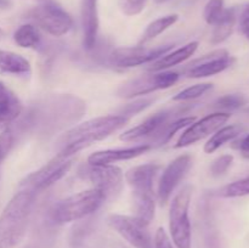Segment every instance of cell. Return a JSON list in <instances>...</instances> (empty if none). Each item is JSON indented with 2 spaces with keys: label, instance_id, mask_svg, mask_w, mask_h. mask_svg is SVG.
<instances>
[{
  "label": "cell",
  "instance_id": "obj_36",
  "mask_svg": "<svg viewBox=\"0 0 249 248\" xmlns=\"http://www.w3.org/2000/svg\"><path fill=\"white\" fill-rule=\"evenodd\" d=\"M240 27L243 34L249 33V5H247V6L243 9L242 14H241Z\"/></svg>",
  "mask_w": 249,
  "mask_h": 248
},
{
  "label": "cell",
  "instance_id": "obj_11",
  "mask_svg": "<svg viewBox=\"0 0 249 248\" xmlns=\"http://www.w3.org/2000/svg\"><path fill=\"white\" fill-rule=\"evenodd\" d=\"M230 117V114L226 113V112H216V113H212L203 117L199 121H195L180 135L179 140L175 143V147H186V146L194 145L197 141H201L202 139L212 135L218 129L224 126V124H226Z\"/></svg>",
  "mask_w": 249,
  "mask_h": 248
},
{
  "label": "cell",
  "instance_id": "obj_30",
  "mask_svg": "<svg viewBox=\"0 0 249 248\" xmlns=\"http://www.w3.org/2000/svg\"><path fill=\"white\" fill-rule=\"evenodd\" d=\"M147 0H118L119 9L126 16L139 15L146 6Z\"/></svg>",
  "mask_w": 249,
  "mask_h": 248
},
{
  "label": "cell",
  "instance_id": "obj_20",
  "mask_svg": "<svg viewBox=\"0 0 249 248\" xmlns=\"http://www.w3.org/2000/svg\"><path fill=\"white\" fill-rule=\"evenodd\" d=\"M243 130V126L241 124H232V125H226L221 126L220 129L215 131L212 135V138L207 141L204 145V152L206 153H213L216 150L225 145L229 141L233 140L237 138Z\"/></svg>",
  "mask_w": 249,
  "mask_h": 248
},
{
  "label": "cell",
  "instance_id": "obj_13",
  "mask_svg": "<svg viewBox=\"0 0 249 248\" xmlns=\"http://www.w3.org/2000/svg\"><path fill=\"white\" fill-rule=\"evenodd\" d=\"M235 58L225 49L212 51L197 60L192 61L185 70V75L189 78H206L215 75L228 70Z\"/></svg>",
  "mask_w": 249,
  "mask_h": 248
},
{
  "label": "cell",
  "instance_id": "obj_18",
  "mask_svg": "<svg viewBox=\"0 0 249 248\" xmlns=\"http://www.w3.org/2000/svg\"><path fill=\"white\" fill-rule=\"evenodd\" d=\"M198 49V43L197 41H191V43L186 44V45L181 46V48L177 49V50L172 51V53H167L160 57L158 60L153 61L152 65L150 66L148 71L150 72H162V71H167L168 68L174 67V66L182 63L186 61L187 58L191 57Z\"/></svg>",
  "mask_w": 249,
  "mask_h": 248
},
{
  "label": "cell",
  "instance_id": "obj_4",
  "mask_svg": "<svg viewBox=\"0 0 249 248\" xmlns=\"http://www.w3.org/2000/svg\"><path fill=\"white\" fill-rule=\"evenodd\" d=\"M105 201V195L100 190L92 187L58 202L51 212V218L56 224H67L80 220L95 213Z\"/></svg>",
  "mask_w": 249,
  "mask_h": 248
},
{
  "label": "cell",
  "instance_id": "obj_14",
  "mask_svg": "<svg viewBox=\"0 0 249 248\" xmlns=\"http://www.w3.org/2000/svg\"><path fill=\"white\" fill-rule=\"evenodd\" d=\"M192 164V158L190 155H181L169 163L163 170L158 181L157 198L160 206L167 204L174 190L181 181Z\"/></svg>",
  "mask_w": 249,
  "mask_h": 248
},
{
  "label": "cell",
  "instance_id": "obj_27",
  "mask_svg": "<svg viewBox=\"0 0 249 248\" xmlns=\"http://www.w3.org/2000/svg\"><path fill=\"white\" fill-rule=\"evenodd\" d=\"M213 89V84L211 83H201V84H195L192 87L186 88L182 91H180L179 94L175 95L173 97L174 101H190V100H195L201 97L202 95H204L206 92H208L209 90Z\"/></svg>",
  "mask_w": 249,
  "mask_h": 248
},
{
  "label": "cell",
  "instance_id": "obj_7",
  "mask_svg": "<svg viewBox=\"0 0 249 248\" xmlns=\"http://www.w3.org/2000/svg\"><path fill=\"white\" fill-rule=\"evenodd\" d=\"M29 17L39 28L53 36L67 34L73 27V19L53 0H39V4L29 11Z\"/></svg>",
  "mask_w": 249,
  "mask_h": 248
},
{
  "label": "cell",
  "instance_id": "obj_2",
  "mask_svg": "<svg viewBox=\"0 0 249 248\" xmlns=\"http://www.w3.org/2000/svg\"><path fill=\"white\" fill-rule=\"evenodd\" d=\"M36 192L19 190L0 214V248H14L28 229Z\"/></svg>",
  "mask_w": 249,
  "mask_h": 248
},
{
  "label": "cell",
  "instance_id": "obj_16",
  "mask_svg": "<svg viewBox=\"0 0 249 248\" xmlns=\"http://www.w3.org/2000/svg\"><path fill=\"white\" fill-rule=\"evenodd\" d=\"M80 16L83 27V44L88 50L95 46L99 32V0H82Z\"/></svg>",
  "mask_w": 249,
  "mask_h": 248
},
{
  "label": "cell",
  "instance_id": "obj_34",
  "mask_svg": "<svg viewBox=\"0 0 249 248\" xmlns=\"http://www.w3.org/2000/svg\"><path fill=\"white\" fill-rule=\"evenodd\" d=\"M155 248H174L169 236L167 235V232H165V230L163 228H160L156 231Z\"/></svg>",
  "mask_w": 249,
  "mask_h": 248
},
{
  "label": "cell",
  "instance_id": "obj_39",
  "mask_svg": "<svg viewBox=\"0 0 249 248\" xmlns=\"http://www.w3.org/2000/svg\"><path fill=\"white\" fill-rule=\"evenodd\" d=\"M2 38H4V31H2V29L0 28V40H1Z\"/></svg>",
  "mask_w": 249,
  "mask_h": 248
},
{
  "label": "cell",
  "instance_id": "obj_29",
  "mask_svg": "<svg viewBox=\"0 0 249 248\" xmlns=\"http://www.w3.org/2000/svg\"><path fill=\"white\" fill-rule=\"evenodd\" d=\"M246 105V99L241 94H228L216 100L215 107L220 109H238Z\"/></svg>",
  "mask_w": 249,
  "mask_h": 248
},
{
  "label": "cell",
  "instance_id": "obj_5",
  "mask_svg": "<svg viewBox=\"0 0 249 248\" xmlns=\"http://www.w3.org/2000/svg\"><path fill=\"white\" fill-rule=\"evenodd\" d=\"M194 186L185 185L174 196L169 209V229L173 242L178 248H191V223L189 209Z\"/></svg>",
  "mask_w": 249,
  "mask_h": 248
},
{
  "label": "cell",
  "instance_id": "obj_24",
  "mask_svg": "<svg viewBox=\"0 0 249 248\" xmlns=\"http://www.w3.org/2000/svg\"><path fill=\"white\" fill-rule=\"evenodd\" d=\"M14 40L21 48L36 49L40 45L41 36L36 26H33V24H23L15 32Z\"/></svg>",
  "mask_w": 249,
  "mask_h": 248
},
{
  "label": "cell",
  "instance_id": "obj_10",
  "mask_svg": "<svg viewBox=\"0 0 249 248\" xmlns=\"http://www.w3.org/2000/svg\"><path fill=\"white\" fill-rule=\"evenodd\" d=\"M108 225L134 248H153L152 238L146 224L135 216L112 214L107 219Z\"/></svg>",
  "mask_w": 249,
  "mask_h": 248
},
{
  "label": "cell",
  "instance_id": "obj_31",
  "mask_svg": "<svg viewBox=\"0 0 249 248\" xmlns=\"http://www.w3.org/2000/svg\"><path fill=\"white\" fill-rule=\"evenodd\" d=\"M233 162L232 155H223L218 157L216 159L213 160L211 165V173L213 177H220V175L225 174L231 167Z\"/></svg>",
  "mask_w": 249,
  "mask_h": 248
},
{
  "label": "cell",
  "instance_id": "obj_38",
  "mask_svg": "<svg viewBox=\"0 0 249 248\" xmlns=\"http://www.w3.org/2000/svg\"><path fill=\"white\" fill-rule=\"evenodd\" d=\"M153 1H155L156 4H163V2L168 1V0H153Z\"/></svg>",
  "mask_w": 249,
  "mask_h": 248
},
{
  "label": "cell",
  "instance_id": "obj_8",
  "mask_svg": "<svg viewBox=\"0 0 249 248\" xmlns=\"http://www.w3.org/2000/svg\"><path fill=\"white\" fill-rule=\"evenodd\" d=\"M179 79V74L172 71L152 72L151 74L141 75L134 79L126 80L117 90V95L124 99H134L141 95H148L157 90L168 89Z\"/></svg>",
  "mask_w": 249,
  "mask_h": 248
},
{
  "label": "cell",
  "instance_id": "obj_33",
  "mask_svg": "<svg viewBox=\"0 0 249 248\" xmlns=\"http://www.w3.org/2000/svg\"><path fill=\"white\" fill-rule=\"evenodd\" d=\"M155 99H143V100H139V101L134 102V104H129L125 108L122 109V116L128 117L131 116V114H136L139 112H141L142 109H145L146 107L150 106L151 104H153Z\"/></svg>",
  "mask_w": 249,
  "mask_h": 248
},
{
  "label": "cell",
  "instance_id": "obj_25",
  "mask_svg": "<svg viewBox=\"0 0 249 248\" xmlns=\"http://www.w3.org/2000/svg\"><path fill=\"white\" fill-rule=\"evenodd\" d=\"M0 109H7L19 114L23 109L22 102L19 101L17 95L2 82H0Z\"/></svg>",
  "mask_w": 249,
  "mask_h": 248
},
{
  "label": "cell",
  "instance_id": "obj_1",
  "mask_svg": "<svg viewBox=\"0 0 249 248\" xmlns=\"http://www.w3.org/2000/svg\"><path fill=\"white\" fill-rule=\"evenodd\" d=\"M129 118L122 114L102 116L84 122L63 133L56 141L58 156L71 157L96 141L105 140L123 128Z\"/></svg>",
  "mask_w": 249,
  "mask_h": 248
},
{
  "label": "cell",
  "instance_id": "obj_35",
  "mask_svg": "<svg viewBox=\"0 0 249 248\" xmlns=\"http://www.w3.org/2000/svg\"><path fill=\"white\" fill-rule=\"evenodd\" d=\"M18 116L19 113H16V112L0 109V131L7 129L9 124H11Z\"/></svg>",
  "mask_w": 249,
  "mask_h": 248
},
{
  "label": "cell",
  "instance_id": "obj_22",
  "mask_svg": "<svg viewBox=\"0 0 249 248\" xmlns=\"http://www.w3.org/2000/svg\"><path fill=\"white\" fill-rule=\"evenodd\" d=\"M236 24V11L235 9H226L224 16L220 21L214 24L213 33H212L211 41L213 44H220L225 41L231 35L233 27Z\"/></svg>",
  "mask_w": 249,
  "mask_h": 248
},
{
  "label": "cell",
  "instance_id": "obj_23",
  "mask_svg": "<svg viewBox=\"0 0 249 248\" xmlns=\"http://www.w3.org/2000/svg\"><path fill=\"white\" fill-rule=\"evenodd\" d=\"M178 18H179V16H178L177 14H172L167 15V16L160 17V18L152 21L147 27H146L145 32H143L139 44H140V45H143V44L148 43V41L157 38L160 34H162L163 32L167 31L169 27H172L173 24L177 23Z\"/></svg>",
  "mask_w": 249,
  "mask_h": 248
},
{
  "label": "cell",
  "instance_id": "obj_6",
  "mask_svg": "<svg viewBox=\"0 0 249 248\" xmlns=\"http://www.w3.org/2000/svg\"><path fill=\"white\" fill-rule=\"evenodd\" d=\"M78 175L85 181H89L94 189L100 190L106 199L117 198L123 189L124 174L116 165L87 163L79 168Z\"/></svg>",
  "mask_w": 249,
  "mask_h": 248
},
{
  "label": "cell",
  "instance_id": "obj_32",
  "mask_svg": "<svg viewBox=\"0 0 249 248\" xmlns=\"http://www.w3.org/2000/svg\"><path fill=\"white\" fill-rule=\"evenodd\" d=\"M14 143V134L10 129H5L0 134V164L7 157Z\"/></svg>",
  "mask_w": 249,
  "mask_h": 248
},
{
  "label": "cell",
  "instance_id": "obj_28",
  "mask_svg": "<svg viewBox=\"0 0 249 248\" xmlns=\"http://www.w3.org/2000/svg\"><path fill=\"white\" fill-rule=\"evenodd\" d=\"M225 6H224V0H209L207 2L203 11V17L206 22L211 26L218 23L225 12Z\"/></svg>",
  "mask_w": 249,
  "mask_h": 248
},
{
  "label": "cell",
  "instance_id": "obj_9",
  "mask_svg": "<svg viewBox=\"0 0 249 248\" xmlns=\"http://www.w3.org/2000/svg\"><path fill=\"white\" fill-rule=\"evenodd\" d=\"M72 164V158L57 155L40 169L27 175L19 184V189L33 191L36 194L38 191H43L62 179L71 169Z\"/></svg>",
  "mask_w": 249,
  "mask_h": 248
},
{
  "label": "cell",
  "instance_id": "obj_37",
  "mask_svg": "<svg viewBox=\"0 0 249 248\" xmlns=\"http://www.w3.org/2000/svg\"><path fill=\"white\" fill-rule=\"evenodd\" d=\"M237 147L240 148V151H241V153H242L243 157L249 158V134L240 141V145H238Z\"/></svg>",
  "mask_w": 249,
  "mask_h": 248
},
{
  "label": "cell",
  "instance_id": "obj_17",
  "mask_svg": "<svg viewBox=\"0 0 249 248\" xmlns=\"http://www.w3.org/2000/svg\"><path fill=\"white\" fill-rule=\"evenodd\" d=\"M151 150V145L142 143V145L131 146L125 148H112V150L97 151L91 153L88 157V163L90 164H112V163L121 162V160L133 159L143 155Z\"/></svg>",
  "mask_w": 249,
  "mask_h": 248
},
{
  "label": "cell",
  "instance_id": "obj_40",
  "mask_svg": "<svg viewBox=\"0 0 249 248\" xmlns=\"http://www.w3.org/2000/svg\"><path fill=\"white\" fill-rule=\"evenodd\" d=\"M246 112H247V113H249V107H247V108H246Z\"/></svg>",
  "mask_w": 249,
  "mask_h": 248
},
{
  "label": "cell",
  "instance_id": "obj_26",
  "mask_svg": "<svg viewBox=\"0 0 249 248\" xmlns=\"http://www.w3.org/2000/svg\"><path fill=\"white\" fill-rule=\"evenodd\" d=\"M218 195L220 197H225V198L247 196V195H249V177L221 187L218 191Z\"/></svg>",
  "mask_w": 249,
  "mask_h": 248
},
{
  "label": "cell",
  "instance_id": "obj_12",
  "mask_svg": "<svg viewBox=\"0 0 249 248\" xmlns=\"http://www.w3.org/2000/svg\"><path fill=\"white\" fill-rule=\"evenodd\" d=\"M173 45L157 46V48H143L131 46V48H118L112 53L111 61L114 66L122 68L136 67L143 63L158 60L172 49Z\"/></svg>",
  "mask_w": 249,
  "mask_h": 248
},
{
  "label": "cell",
  "instance_id": "obj_21",
  "mask_svg": "<svg viewBox=\"0 0 249 248\" xmlns=\"http://www.w3.org/2000/svg\"><path fill=\"white\" fill-rule=\"evenodd\" d=\"M195 121H196L195 117H184V118L167 122V123H165L164 125L151 138V141L157 146L164 145V143H167L168 141L175 135V133H178V131L181 130V129L187 128V126H189L190 124L194 123ZM152 145H151V147H152Z\"/></svg>",
  "mask_w": 249,
  "mask_h": 248
},
{
  "label": "cell",
  "instance_id": "obj_15",
  "mask_svg": "<svg viewBox=\"0 0 249 248\" xmlns=\"http://www.w3.org/2000/svg\"><path fill=\"white\" fill-rule=\"evenodd\" d=\"M179 114V111H162L158 113L152 114L147 119L142 122L139 125L124 131L119 139L125 142H131V141H138L145 138H152L167 122L172 119L173 116Z\"/></svg>",
  "mask_w": 249,
  "mask_h": 248
},
{
  "label": "cell",
  "instance_id": "obj_3",
  "mask_svg": "<svg viewBox=\"0 0 249 248\" xmlns=\"http://www.w3.org/2000/svg\"><path fill=\"white\" fill-rule=\"evenodd\" d=\"M162 167L153 163L138 165L125 173L124 177L131 187L134 216L150 225L155 218L156 202L153 197V182Z\"/></svg>",
  "mask_w": 249,
  "mask_h": 248
},
{
  "label": "cell",
  "instance_id": "obj_19",
  "mask_svg": "<svg viewBox=\"0 0 249 248\" xmlns=\"http://www.w3.org/2000/svg\"><path fill=\"white\" fill-rule=\"evenodd\" d=\"M31 63L23 56L6 50H0V74L29 75Z\"/></svg>",
  "mask_w": 249,
  "mask_h": 248
}]
</instances>
